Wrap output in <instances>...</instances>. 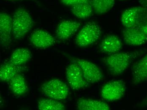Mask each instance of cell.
Masks as SVG:
<instances>
[{
  "instance_id": "cell-20",
  "label": "cell",
  "mask_w": 147,
  "mask_h": 110,
  "mask_svg": "<svg viewBox=\"0 0 147 110\" xmlns=\"http://www.w3.org/2000/svg\"><path fill=\"white\" fill-rule=\"evenodd\" d=\"M94 11L97 15L107 13L115 3V0H90Z\"/></svg>"
},
{
  "instance_id": "cell-25",
  "label": "cell",
  "mask_w": 147,
  "mask_h": 110,
  "mask_svg": "<svg viewBox=\"0 0 147 110\" xmlns=\"http://www.w3.org/2000/svg\"><path fill=\"white\" fill-rule=\"evenodd\" d=\"M138 2L141 7L147 8V0H138Z\"/></svg>"
},
{
  "instance_id": "cell-13",
  "label": "cell",
  "mask_w": 147,
  "mask_h": 110,
  "mask_svg": "<svg viewBox=\"0 0 147 110\" xmlns=\"http://www.w3.org/2000/svg\"><path fill=\"white\" fill-rule=\"evenodd\" d=\"M123 47L121 40L116 35L108 34L100 43L99 49L101 52L108 55L119 52Z\"/></svg>"
},
{
  "instance_id": "cell-5",
  "label": "cell",
  "mask_w": 147,
  "mask_h": 110,
  "mask_svg": "<svg viewBox=\"0 0 147 110\" xmlns=\"http://www.w3.org/2000/svg\"><path fill=\"white\" fill-rule=\"evenodd\" d=\"M126 86L123 80H112L106 83L102 87L101 97L106 101H116L124 96Z\"/></svg>"
},
{
  "instance_id": "cell-18",
  "label": "cell",
  "mask_w": 147,
  "mask_h": 110,
  "mask_svg": "<svg viewBox=\"0 0 147 110\" xmlns=\"http://www.w3.org/2000/svg\"><path fill=\"white\" fill-rule=\"evenodd\" d=\"M32 58V54L26 48H18L12 53L9 62L16 65L22 66L28 62Z\"/></svg>"
},
{
  "instance_id": "cell-26",
  "label": "cell",
  "mask_w": 147,
  "mask_h": 110,
  "mask_svg": "<svg viewBox=\"0 0 147 110\" xmlns=\"http://www.w3.org/2000/svg\"><path fill=\"white\" fill-rule=\"evenodd\" d=\"M10 1H23V0H8Z\"/></svg>"
},
{
  "instance_id": "cell-12",
  "label": "cell",
  "mask_w": 147,
  "mask_h": 110,
  "mask_svg": "<svg viewBox=\"0 0 147 110\" xmlns=\"http://www.w3.org/2000/svg\"><path fill=\"white\" fill-rule=\"evenodd\" d=\"M81 24L72 20H64L59 23L56 30V37L61 40H68L79 29Z\"/></svg>"
},
{
  "instance_id": "cell-4",
  "label": "cell",
  "mask_w": 147,
  "mask_h": 110,
  "mask_svg": "<svg viewBox=\"0 0 147 110\" xmlns=\"http://www.w3.org/2000/svg\"><path fill=\"white\" fill-rule=\"evenodd\" d=\"M41 90L45 96L58 101L66 99L69 91L67 85L58 78L52 79L44 83Z\"/></svg>"
},
{
  "instance_id": "cell-8",
  "label": "cell",
  "mask_w": 147,
  "mask_h": 110,
  "mask_svg": "<svg viewBox=\"0 0 147 110\" xmlns=\"http://www.w3.org/2000/svg\"><path fill=\"white\" fill-rule=\"evenodd\" d=\"M66 76L68 84L73 90L83 89L88 87L90 84L85 78L80 66L75 62H73L67 67Z\"/></svg>"
},
{
  "instance_id": "cell-3",
  "label": "cell",
  "mask_w": 147,
  "mask_h": 110,
  "mask_svg": "<svg viewBox=\"0 0 147 110\" xmlns=\"http://www.w3.org/2000/svg\"><path fill=\"white\" fill-rule=\"evenodd\" d=\"M102 30L98 24L89 22L85 24L77 34L75 44L79 47H86L94 44L100 38Z\"/></svg>"
},
{
  "instance_id": "cell-7",
  "label": "cell",
  "mask_w": 147,
  "mask_h": 110,
  "mask_svg": "<svg viewBox=\"0 0 147 110\" xmlns=\"http://www.w3.org/2000/svg\"><path fill=\"white\" fill-rule=\"evenodd\" d=\"M71 60L80 66L85 78L90 84L98 83L104 78L102 71L95 63L79 58H72Z\"/></svg>"
},
{
  "instance_id": "cell-11",
  "label": "cell",
  "mask_w": 147,
  "mask_h": 110,
  "mask_svg": "<svg viewBox=\"0 0 147 110\" xmlns=\"http://www.w3.org/2000/svg\"><path fill=\"white\" fill-rule=\"evenodd\" d=\"M122 35L123 40L128 45L140 46L147 42V35L138 28L124 27Z\"/></svg>"
},
{
  "instance_id": "cell-17",
  "label": "cell",
  "mask_w": 147,
  "mask_h": 110,
  "mask_svg": "<svg viewBox=\"0 0 147 110\" xmlns=\"http://www.w3.org/2000/svg\"><path fill=\"white\" fill-rule=\"evenodd\" d=\"M22 71L21 66H16L9 61L3 63L0 68V80L2 82H9L16 75Z\"/></svg>"
},
{
  "instance_id": "cell-27",
  "label": "cell",
  "mask_w": 147,
  "mask_h": 110,
  "mask_svg": "<svg viewBox=\"0 0 147 110\" xmlns=\"http://www.w3.org/2000/svg\"><path fill=\"white\" fill-rule=\"evenodd\" d=\"M119 1H127V0H119Z\"/></svg>"
},
{
  "instance_id": "cell-2",
  "label": "cell",
  "mask_w": 147,
  "mask_h": 110,
  "mask_svg": "<svg viewBox=\"0 0 147 110\" xmlns=\"http://www.w3.org/2000/svg\"><path fill=\"white\" fill-rule=\"evenodd\" d=\"M33 19L29 12L23 8H19L12 18V36L20 40L24 38L33 27Z\"/></svg>"
},
{
  "instance_id": "cell-24",
  "label": "cell",
  "mask_w": 147,
  "mask_h": 110,
  "mask_svg": "<svg viewBox=\"0 0 147 110\" xmlns=\"http://www.w3.org/2000/svg\"><path fill=\"white\" fill-rule=\"evenodd\" d=\"M138 106L142 108H146L147 107V95L139 103Z\"/></svg>"
},
{
  "instance_id": "cell-9",
  "label": "cell",
  "mask_w": 147,
  "mask_h": 110,
  "mask_svg": "<svg viewBox=\"0 0 147 110\" xmlns=\"http://www.w3.org/2000/svg\"><path fill=\"white\" fill-rule=\"evenodd\" d=\"M12 35V18L4 12L0 14V44L2 47H7L11 43Z\"/></svg>"
},
{
  "instance_id": "cell-14",
  "label": "cell",
  "mask_w": 147,
  "mask_h": 110,
  "mask_svg": "<svg viewBox=\"0 0 147 110\" xmlns=\"http://www.w3.org/2000/svg\"><path fill=\"white\" fill-rule=\"evenodd\" d=\"M132 83L137 85L147 80V54L134 63L131 68Z\"/></svg>"
},
{
  "instance_id": "cell-16",
  "label": "cell",
  "mask_w": 147,
  "mask_h": 110,
  "mask_svg": "<svg viewBox=\"0 0 147 110\" xmlns=\"http://www.w3.org/2000/svg\"><path fill=\"white\" fill-rule=\"evenodd\" d=\"M9 82L10 89L15 95H23L28 91V86L25 78L20 73L16 75Z\"/></svg>"
},
{
  "instance_id": "cell-1",
  "label": "cell",
  "mask_w": 147,
  "mask_h": 110,
  "mask_svg": "<svg viewBox=\"0 0 147 110\" xmlns=\"http://www.w3.org/2000/svg\"><path fill=\"white\" fill-rule=\"evenodd\" d=\"M142 51L122 52L110 54L102 61L109 73L114 76L122 74L133 61L143 54Z\"/></svg>"
},
{
  "instance_id": "cell-6",
  "label": "cell",
  "mask_w": 147,
  "mask_h": 110,
  "mask_svg": "<svg viewBox=\"0 0 147 110\" xmlns=\"http://www.w3.org/2000/svg\"><path fill=\"white\" fill-rule=\"evenodd\" d=\"M147 15V8L133 7L124 11L121 16L122 25L125 28H138Z\"/></svg>"
},
{
  "instance_id": "cell-21",
  "label": "cell",
  "mask_w": 147,
  "mask_h": 110,
  "mask_svg": "<svg viewBox=\"0 0 147 110\" xmlns=\"http://www.w3.org/2000/svg\"><path fill=\"white\" fill-rule=\"evenodd\" d=\"M38 109L40 110H64L66 107L62 103L51 98L41 99L38 101Z\"/></svg>"
},
{
  "instance_id": "cell-23",
  "label": "cell",
  "mask_w": 147,
  "mask_h": 110,
  "mask_svg": "<svg viewBox=\"0 0 147 110\" xmlns=\"http://www.w3.org/2000/svg\"><path fill=\"white\" fill-rule=\"evenodd\" d=\"M138 28H139L142 32L147 35V17L144 22Z\"/></svg>"
},
{
  "instance_id": "cell-10",
  "label": "cell",
  "mask_w": 147,
  "mask_h": 110,
  "mask_svg": "<svg viewBox=\"0 0 147 110\" xmlns=\"http://www.w3.org/2000/svg\"><path fill=\"white\" fill-rule=\"evenodd\" d=\"M29 40L34 47L42 49L51 47L55 43L54 37L49 32L42 29H38L33 32Z\"/></svg>"
},
{
  "instance_id": "cell-19",
  "label": "cell",
  "mask_w": 147,
  "mask_h": 110,
  "mask_svg": "<svg viewBox=\"0 0 147 110\" xmlns=\"http://www.w3.org/2000/svg\"><path fill=\"white\" fill-rule=\"evenodd\" d=\"M73 15L80 19H86L91 16L94 10L90 2L83 3L71 8Z\"/></svg>"
},
{
  "instance_id": "cell-22",
  "label": "cell",
  "mask_w": 147,
  "mask_h": 110,
  "mask_svg": "<svg viewBox=\"0 0 147 110\" xmlns=\"http://www.w3.org/2000/svg\"><path fill=\"white\" fill-rule=\"evenodd\" d=\"M63 5L72 7L83 3L90 2V0H60Z\"/></svg>"
},
{
  "instance_id": "cell-15",
  "label": "cell",
  "mask_w": 147,
  "mask_h": 110,
  "mask_svg": "<svg viewBox=\"0 0 147 110\" xmlns=\"http://www.w3.org/2000/svg\"><path fill=\"white\" fill-rule=\"evenodd\" d=\"M77 109L80 110H109V105L104 101L81 98L77 102Z\"/></svg>"
}]
</instances>
